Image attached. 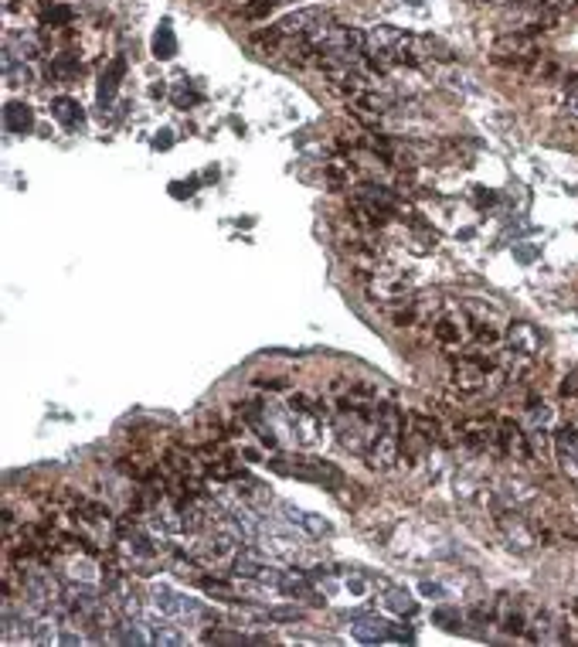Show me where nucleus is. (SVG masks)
Listing matches in <instances>:
<instances>
[{
  "instance_id": "nucleus-14",
  "label": "nucleus",
  "mask_w": 578,
  "mask_h": 647,
  "mask_svg": "<svg viewBox=\"0 0 578 647\" xmlns=\"http://www.w3.org/2000/svg\"><path fill=\"white\" fill-rule=\"evenodd\" d=\"M283 511L289 514V521H293V525H300L303 531H309L313 538H324V535H330V531H333L327 521H324V518H316V514H309V511H300V508H293V504H286Z\"/></svg>"
},
{
  "instance_id": "nucleus-2",
  "label": "nucleus",
  "mask_w": 578,
  "mask_h": 647,
  "mask_svg": "<svg viewBox=\"0 0 578 647\" xmlns=\"http://www.w3.org/2000/svg\"><path fill=\"white\" fill-rule=\"evenodd\" d=\"M503 28L507 31H544V28H551L555 20H558V11L555 7H548V4H510L507 11H503Z\"/></svg>"
},
{
  "instance_id": "nucleus-12",
  "label": "nucleus",
  "mask_w": 578,
  "mask_h": 647,
  "mask_svg": "<svg viewBox=\"0 0 578 647\" xmlns=\"http://www.w3.org/2000/svg\"><path fill=\"white\" fill-rule=\"evenodd\" d=\"M4 126H7V133H31L35 130V109L27 106V102H7V109H4Z\"/></svg>"
},
{
  "instance_id": "nucleus-5",
  "label": "nucleus",
  "mask_w": 578,
  "mask_h": 647,
  "mask_svg": "<svg viewBox=\"0 0 578 647\" xmlns=\"http://www.w3.org/2000/svg\"><path fill=\"white\" fill-rule=\"evenodd\" d=\"M490 368H493L490 358H460V365L453 368V385L462 392H480L490 382Z\"/></svg>"
},
{
  "instance_id": "nucleus-22",
  "label": "nucleus",
  "mask_w": 578,
  "mask_h": 647,
  "mask_svg": "<svg viewBox=\"0 0 578 647\" xmlns=\"http://www.w3.org/2000/svg\"><path fill=\"white\" fill-rule=\"evenodd\" d=\"M150 641H154V644H184V634H180V630H171L167 624H154V627H150Z\"/></svg>"
},
{
  "instance_id": "nucleus-29",
  "label": "nucleus",
  "mask_w": 578,
  "mask_h": 647,
  "mask_svg": "<svg viewBox=\"0 0 578 647\" xmlns=\"http://www.w3.org/2000/svg\"><path fill=\"white\" fill-rule=\"evenodd\" d=\"M432 617H436V620H439V624H449V630H460V617H453V613H449V610H436V613H432Z\"/></svg>"
},
{
  "instance_id": "nucleus-19",
  "label": "nucleus",
  "mask_w": 578,
  "mask_h": 647,
  "mask_svg": "<svg viewBox=\"0 0 578 647\" xmlns=\"http://www.w3.org/2000/svg\"><path fill=\"white\" fill-rule=\"evenodd\" d=\"M201 589H204L208 596H218V600H235V596H238V589L231 586V583H225V579H211V576H204V579H201Z\"/></svg>"
},
{
  "instance_id": "nucleus-20",
  "label": "nucleus",
  "mask_w": 578,
  "mask_h": 647,
  "mask_svg": "<svg viewBox=\"0 0 578 647\" xmlns=\"http://www.w3.org/2000/svg\"><path fill=\"white\" fill-rule=\"evenodd\" d=\"M385 593H388V607L395 610V613H415V600L405 593V589H398V586H385Z\"/></svg>"
},
{
  "instance_id": "nucleus-17",
  "label": "nucleus",
  "mask_w": 578,
  "mask_h": 647,
  "mask_svg": "<svg viewBox=\"0 0 578 647\" xmlns=\"http://www.w3.org/2000/svg\"><path fill=\"white\" fill-rule=\"evenodd\" d=\"M456 494H460V501L462 504H493V494L483 488V484H476V480H460L456 484Z\"/></svg>"
},
{
  "instance_id": "nucleus-9",
  "label": "nucleus",
  "mask_w": 578,
  "mask_h": 647,
  "mask_svg": "<svg viewBox=\"0 0 578 647\" xmlns=\"http://www.w3.org/2000/svg\"><path fill=\"white\" fill-rule=\"evenodd\" d=\"M350 630L354 637H361L367 644H378V641H395V627L378 620V617H367V613H354L350 617Z\"/></svg>"
},
{
  "instance_id": "nucleus-4",
  "label": "nucleus",
  "mask_w": 578,
  "mask_h": 647,
  "mask_svg": "<svg viewBox=\"0 0 578 647\" xmlns=\"http://www.w3.org/2000/svg\"><path fill=\"white\" fill-rule=\"evenodd\" d=\"M497 528H500V535L507 538V545L517 552H531L534 549V528L524 521V514H520V508H507V511H497Z\"/></svg>"
},
{
  "instance_id": "nucleus-26",
  "label": "nucleus",
  "mask_w": 578,
  "mask_h": 647,
  "mask_svg": "<svg viewBox=\"0 0 578 647\" xmlns=\"http://www.w3.org/2000/svg\"><path fill=\"white\" fill-rule=\"evenodd\" d=\"M78 65H75V59H58L51 68H48V75H58V79H65V75H72Z\"/></svg>"
},
{
  "instance_id": "nucleus-3",
  "label": "nucleus",
  "mask_w": 578,
  "mask_h": 647,
  "mask_svg": "<svg viewBox=\"0 0 578 647\" xmlns=\"http://www.w3.org/2000/svg\"><path fill=\"white\" fill-rule=\"evenodd\" d=\"M324 28H330V11H324V7H303V11H293L272 24V31L279 38H313Z\"/></svg>"
},
{
  "instance_id": "nucleus-25",
  "label": "nucleus",
  "mask_w": 578,
  "mask_h": 647,
  "mask_svg": "<svg viewBox=\"0 0 578 647\" xmlns=\"http://www.w3.org/2000/svg\"><path fill=\"white\" fill-rule=\"evenodd\" d=\"M44 24H68L72 20V11L68 7H51V11H44Z\"/></svg>"
},
{
  "instance_id": "nucleus-13",
  "label": "nucleus",
  "mask_w": 578,
  "mask_h": 647,
  "mask_svg": "<svg viewBox=\"0 0 578 647\" xmlns=\"http://www.w3.org/2000/svg\"><path fill=\"white\" fill-rule=\"evenodd\" d=\"M500 450L514 453L517 460H531V447H527V436L514 426V423H503L500 426Z\"/></svg>"
},
{
  "instance_id": "nucleus-18",
  "label": "nucleus",
  "mask_w": 578,
  "mask_h": 647,
  "mask_svg": "<svg viewBox=\"0 0 578 647\" xmlns=\"http://www.w3.org/2000/svg\"><path fill=\"white\" fill-rule=\"evenodd\" d=\"M558 464H561V473L568 477V484L578 488V450L568 447V443H561V440H558Z\"/></svg>"
},
{
  "instance_id": "nucleus-30",
  "label": "nucleus",
  "mask_w": 578,
  "mask_h": 647,
  "mask_svg": "<svg viewBox=\"0 0 578 647\" xmlns=\"http://www.w3.org/2000/svg\"><path fill=\"white\" fill-rule=\"evenodd\" d=\"M565 113L578 119V85L572 89V92H568V99H565Z\"/></svg>"
},
{
  "instance_id": "nucleus-28",
  "label": "nucleus",
  "mask_w": 578,
  "mask_h": 647,
  "mask_svg": "<svg viewBox=\"0 0 578 647\" xmlns=\"http://www.w3.org/2000/svg\"><path fill=\"white\" fill-rule=\"evenodd\" d=\"M276 4H289V0H259V4H249V7H245V14H249V18H259V14L272 11Z\"/></svg>"
},
{
  "instance_id": "nucleus-27",
  "label": "nucleus",
  "mask_w": 578,
  "mask_h": 647,
  "mask_svg": "<svg viewBox=\"0 0 578 647\" xmlns=\"http://www.w3.org/2000/svg\"><path fill=\"white\" fill-rule=\"evenodd\" d=\"M561 395H565V399H578V368H572V372L565 375V385H561Z\"/></svg>"
},
{
  "instance_id": "nucleus-10",
  "label": "nucleus",
  "mask_w": 578,
  "mask_h": 647,
  "mask_svg": "<svg viewBox=\"0 0 578 647\" xmlns=\"http://www.w3.org/2000/svg\"><path fill=\"white\" fill-rule=\"evenodd\" d=\"M123 75H126V59H123V55L109 61V68L99 75V106H102V113L109 109V102L116 99V89H119Z\"/></svg>"
},
{
  "instance_id": "nucleus-11",
  "label": "nucleus",
  "mask_w": 578,
  "mask_h": 647,
  "mask_svg": "<svg viewBox=\"0 0 578 647\" xmlns=\"http://www.w3.org/2000/svg\"><path fill=\"white\" fill-rule=\"evenodd\" d=\"M150 607L164 617V620H180L184 617V596H177L167 586H154L150 589Z\"/></svg>"
},
{
  "instance_id": "nucleus-33",
  "label": "nucleus",
  "mask_w": 578,
  "mask_h": 647,
  "mask_svg": "<svg viewBox=\"0 0 578 647\" xmlns=\"http://www.w3.org/2000/svg\"><path fill=\"white\" fill-rule=\"evenodd\" d=\"M177 106H184V102H197V96H194V92H177Z\"/></svg>"
},
{
  "instance_id": "nucleus-21",
  "label": "nucleus",
  "mask_w": 578,
  "mask_h": 647,
  "mask_svg": "<svg viewBox=\"0 0 578 647\" xmlns=\"http://www.w3.org/2000/svg\"><path fill=\"white\" fill-rule=\"evenodd\" d=\"M412 426H415V433L425 436L429 443H436V440H439V423H436V419H429L425 412H412Z\"/></svg>"
},
{
  "instance_id": "nucleus-24",
  "label": "nucleus",
  "mask_w": 578,
  "mask_h": 647,
  "mask_svg": "<svg viewBox=\"0 0 578 647\" xmlns=\"http://www.w3.org/2000/svg\"><path fill=\"white\" fill-rule=\"evenodd\" d=\"M436 337H439L443 344H449V348H456V344H460V331H456L449 320H439V324H436Z\"/></svg>"
},
{
  "instance_id": "nucleus-15",
  "label": "nucleus",
  "mask_w": 578,
  "mask_h": 647,
  "mask_svg": "<svg viewBox=\"0 0 578 647\" xmlns=\"http://www.w3.org/2000/svg\"><path fill=\"white\" fill-rule=\"evenodd\" d=\"M51 116H55L65 130H75V126H82V106H78L75 99L58 96L55 102H51Z\"/></svg>"
},
{
  "instance_id": "nucleus-6",
  "label": "nucleus",
  "mask_w": 578,
  "mask_h": 647,
  "mask_svg": "<svg viewBox=\"0 0 578 647\" xmlns=\"http://www.w3.org/2000/svg\"><path fill=\"white\" fill-rule=\"evenodd\" d=\"M460 440L473 450H500V423L493 419H466L460 426Z\"/></svg>"
},
{
  "instance_id": "nucleus-7",
  "label": "nucleus",
  "mask_w": 578,
  "mask_h": 647,
  "mask_svg": "<svg viewBox=\"0 0 578 647\" xmlns=\"http://www.w3.org/2000/svg\"><path fill=\"white\" fill-rule=\"evenodd\" d=\"M493 55L497 61H524L534 55V38L524 35V31H507L493 41Z\"/></svg>"
},
{
  "instance_id": "nucleus-34",
  "label": "nucleus",
  "mask_w": 578,
  "mask_h": 647,
  "mask_svg": "<svg viewBox=\"0 0 578 647\" xmlns=\"http://www.w3.org/2000/svg\"><path fill=\"white\" fill-rule=\"evenodd\" d=\"M422 593H425V596H443V586H432V583H425Z\"/></svg>"
},
{
  "instance_id": "nucleus-1",
  "label": "nucleus",
  "mask_w": 578,
  "mask_h": 647,
  "mask_svg": "<svg viewBox=\"0 0 578 647\" xmlns=\"http://www.w3.org/2000/svg\"><path fill=\"white\" fill-rule=\"evenodd\" d=\"M20 593L27 600V607L44 613L51 610L61 600V589H58V579L48 572V569H24L20 572Z\"/></svg>"
},
{
  "instance_id": "nucleus-31",
  "label": "nucleus",
  "mask_w": 578,
  "mask_h": 647,
  "mask_svg": "<svg viewBox=\"0 0 578 647\" xmlns=\"http://www.w3.org/2000/svg\"><path fill=\"white\" fill-rule=\"evenodd\" d=\"M171 137H173L171 130H160V133H156V140H154V147H156V150H167V147L173 143Z\"/></svg>"
},
{
  "instance_id": "nucleus-16",
  "label": "nucleus",
  "mask_w": 578,
  "mask_h": 647,
  "mask_svg": "<svg viewBox=\"0 0 578 647\" xmlns=\"http://www.w3.org/2000/svg\"><path fill=\"white\" fill-rule=\"evenodd\" d=\"M154 55L160 61H171L173 55H177V38H173L171 20H164V24L156 28V35H154Z\"/></svg>"
},
{
  "instance_id": "nucleus-23",
  "label": "nucleus",
  "mask_w": 578,
  "mask_h": 647,
  "mask_svg": "<svg viewBox=\"0 0 578 647\" xmlns=\"http://www.w3.org/2000/svg\"><path fill=\"white\" fill-rule=\"evenodd\" d=\"M116 641H123V644H143L147 637L140 634V624H119L116 627Z\"/></svg>"
},
{
  "instance_id": "nucleus-32",
  "label": "nucleus",
  "mask_w": 578,
  "mask_h": 647,
  "mask_svg": "<svg viewBox=\"0 0 578 647\" xmlns=\"http://www.w3.org/2000/svg\"><path fill=\"white\" fill-rule=\"evenodd\" d=\"M514 255H517L520 262H531L538 253H534V249H524V246H514Z\"/></svg>"
},
{
  "instance_id": "nucleus-8",
  "label": "nucleus",
  "mask_w": 578,
  "mask_h": 647,
  "mask_svg": "<svg viewBox=\"0 0 578 647\" xmlns=\"http://www.w3.org/2000/svg\"><path fill=\"white\" fill-rule=\"evenodd\" d=\"M507 344H510V351L514 354H524V358H538L541 354V344H544V337L534 324H527V320H517V324H510V331H507Z\"/></svg>"
}]
</instances>
